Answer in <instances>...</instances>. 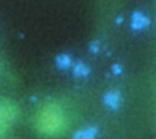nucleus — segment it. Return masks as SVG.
I'll return each instance as SVG.
<instances>
[{
	"mask_svg": "<svg viewBox=\"0 0 156 139\" xmlns=\"http://www.w3.org/2000/svg\"><path fill=\"white\" fill-rule=\"evenodd\" d=\"M34 127L35 131L43 137H61L69 128V115L60 103L48 101L37 110L34 118Z\"/></svg>",
	"mask_w": 156,
	"mask_h": 139,
	"instance_id": "obj_1",
	"label": "nucleus"
},
{
	"mask_svg": "<svg viewBox=\"0 0 156 139\" xmlns=\"http://www.w3.org/2000/svg\"><path fill=\"white\" fill-rule=\"evenodd\" d=\"M16 116H17V112H16L14 104L3 103V104H2V110H0V121H2V133H5V131H6L12 124H14Z\"/></svg>",
	"mask_w": 156,
	"mask_h": 139,
	"instance_id": "obj_2",
	"label": "nucleus"
}]
</instances>
